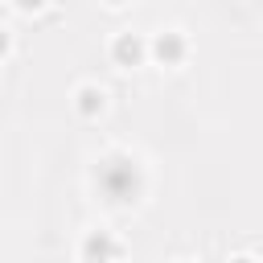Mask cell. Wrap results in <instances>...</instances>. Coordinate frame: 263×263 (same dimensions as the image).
I'll list each match as a JSON object with an SVG mask.
<instances>
[{"label": "cell", "mask_w": 263, "mask_h": 263, "mask_svg": "<svg viewBox=\"0 0 263 263\" xmlns=\"http://www.w3.org/2000/svg\"><path fill=\"white\" fill-rule=\"evenodd\" d=\"M12 53H16V33H12V29H4V53H0V62L8 66V62H12Z\"/></svg>", "instance_id": "8992f818"}, {"label": "cell", "mask_w": 263, "mask_h": 263, "mask_svg": "<svg viewBox=\"0 0 263 263\" xmlns=\"http://www.w3.org/2000/svg\"><path fill=\"white\" fill-rule=\"evenodd\" d=\"M226 263H263V259H259V255H251V251H238V255H230Z\"/></svg>", "instance_id": "52a82bcc"}, {"label": "cell", "mask_w": 263, "mask_h": 263, "mask_svg": "<svg viewBox=\"0 0 263 263\" xmlns=\"http://www.w3.org/2000/svg\"><path fill=\"white\" fill-rule=\"evenodd\" d=\"M177 263H193V259H177Z\"/></svg>", "instance_id": "9c48e42d"}, {"label": "cell", "mask_w": 263, "mask_h": 263, "mask_svg": "<svg viewBox=\"0 0 263 263\" xmlns=\"http://www.w3.org/2000/svg\"><path fill=\"white\" fill-rule=\"evenodd\" d=\"M70 107H74L78 119L95 123V119L107 115V107H111V90H107L103 82H78V86L70 90Z\"/></svg>", "instance_id": "277c9868"}, {"label": "cell", "mask_w": 263, "mask_h": 263, "mask_svg": "<svg viewBox=\"0 0 263 263\" xmlns=\"http://www.w3.org/2000/svg\"><path fill=\"white\" fill-rule=\"evenodd\" d=\"M107 62H111L115 70H140V66H148V62H152V37H144V33H136V29L111 33V41H107Z\"/></svg>", "instance_id": "6da1fadb"}, {"label": "cell", "mask_w": 263, "mask_h": 263, "mask_svg": "<svg viewBox=\"0 0 263 263\" xmlns=\"http://www.w3.org/2000/svg\"><path fill=\"white\" fill-rule=\"evenodd\" d=\"M49 0H8V8L12 12H25V16H33V12H41Z\"/></svg>", "instance_id": "5b68a950"}, {"label": "cell", "mask_w": 263, "mask_h": 263, "mask_svg": "<svg viewBox=\"0 0 263 263\" xmlns=\"http://www.w3.org/2000/svg\"><path fill=\"white\" fill-rule=\"evenodd\" d=\"M189 53H193V41H189L185 29H156L152 33V62L156 66L177 70V66L189 62Z\"/></svg>", "instance_id": "3957f363"}, {"label": "cell", "mask_w": 263, "mask_h": 263, "mask_svg": "<svg viewBox=\"0 0 263 263\" xmlns=\"http://www.w3.org/2000/svg\"><path fill=\"white\" fill-rule=\"evenodd\" d=\"M103 4H107V8H127L132 0H103Z\"/></svg>", "instance_id": "ba28073f"}, {"label": "cell", "mask_w": 263, "mask_h": 263, "mask_svg": "<svg viewBox=\"0 0 263 263\" xmlns=\"http://www.w3.org/2000/svg\"><path fill=\"white\" fill-rule=\"evenodd\" d=\"M123 238L115 234V230H107V226H90V230H82V238H78V259L82 263H119L123 259Z\"/></svg>", "instance_id": "7a4b0ae2"}]
</instances>
